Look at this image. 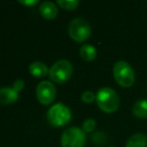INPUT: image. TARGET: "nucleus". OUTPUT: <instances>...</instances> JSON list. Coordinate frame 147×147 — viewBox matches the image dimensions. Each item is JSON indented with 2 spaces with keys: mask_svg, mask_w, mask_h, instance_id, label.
I'll use <instances>...</instances> for the list:
<instances>
[{
  "mask_svg": "<svg viewBox=\"0 0 147 147\" xmlns=\"http://www.w3.org/2000/svg\"><path fill=\"white\" fill-rule=\"evenodd\" d=\"M96 102L99 109L107 114H112L119 108V96L112 88L103 87L97 92Z\"/></svg>",
  "mask_w": 147,
  "mask_h": 147,
  "instance_id": "1",
  "label": "nucleus"
},
{
  "mask_svg": "<svg viewBox=\"0 0 147 147\" xmlns=\"http://www.w3.org/2000/svg\"><path fill=\"white\" fill-rule=\"evenodd\" d=\"M113 77L119 86L129 88L134 84L135 75L132 67L124 61H119L113 66Z\"/></svg>",
  "mask_w": 147,
  "mask_h": 147,
  "instance_id": "2",
  "label": "nucleus"
},
{
  "mask_svg": "<svg viewBox=\"0 0 147 147\" xmlns=\"http://www.w3.org/2000/svg\"><path fill=\"white\" fill-rule=\"evenodd\" d=\"M68 34L73 40L83 42L91 36V26L84 18H74L68 25Z\"/></svg>",
  "mask_w": 147,
  "mask_h": 147,
  "instance_id": "3",
  "label": "nucleus"
},
{
  "mask_svg": "<svg viewBox=\"0 0 147 147\" xmlns=\"http://www.w3.org/2000/svg\"><path fill=\"white\" fill-rule=\"evenodd\" d=\"M73 73L72 64L67 59H59L49 70V77L56 83H65L71 78Z\"/></svg>",
  "mask_w": 147,
  "mask_h": 147,
  "instance_id": "4",
  "label": "nucleus"
},
{
  "mask_svg": "<svg viewBox=\"0 0 147 147\" xmlns=\"http://www.w3.org/2000/svg\"><path fill=\"white\" fill-rule=\"evenodd\" d=\"M86 141L85 132L78 127H70L62 133V147H84Z\"/></svg>",
  "mask_w": 147,
  "mask_h": 147,
  "instance_id": "5",
  "label": "nucleus"
},
{
  "mask_svg": "<svg viewBox=\"0 0 147 147\" xmlns=\"http://www.w3.org/2000/svg\"><path fill=\"white\" fill-rule=\"evenodd\" d=\"M49 122L54 126H64L71 119V112L64 104L58 103L51 107L47 112Z\"/></svg>",
  "mask_w": 147,
  "mask_h": 147,
  "instance_id": "6",
  "label": "nucleus"
},
{
  "mask_svg": "<svg viewBox=\"0 0 147 147\" xmlns=\"http://www.w3.org/2000/svg\"><path fill=\"white\" fill-rule=\"evenodd\" d=\"M56 96V88L49 81H42L36 88V97L43 105H49Z\"/></svg>",
  "mask_w": 147,
  "mask_h": 147,
  "instance_id": "7",
  "label": "nucleus"
},
{
  "mask_svg": "<svg viewBox=\"0 0 147 147\" xmlns=\"http://www.w3.org/2000/svg\"><path fill=\"white\" fill-rule=\"evenodd\" d=\"M39 12L46 19H53L58 14V8L53 2L44 1L39 5Z\"/></svg>",
  "mask_w": 147,
  "mask_h": 147,
  "instance_id": "8",
  "label": "nucleus"
},
{
  "mask_svg": "<svg viewBox=\"0 0 147 147\" xmlns=\"http://www.w3.org/2000/svg\"><path fill=\"white\" fill-rule=\"evenodd\" d=\"M18 99V93L10 87H3L0 89V104L9 105Z\"/></svg>",
  "mask_w": 147,
  "mask_h": 147,
  "instance_id": "9",
  "label": "nucleus"
},
{
  "mask_svg": "<svg viewBox=\"0 0 147 147\" xmlns=\"http://www.w3.org/2000/svg\"><path fill=\"white\" fill-rule=\"evenodd\" d=\"M29 73L34 77L41 78V77L46 76L47 73H49L48 68L42 62H33L29 66Z\"/></svg>",
  "mask_w": 147,
  "mask_h": 147,
  "instance_id": "10",
  "label": "nucleus"
},
{
  "mask_svg": "<svg viewBox=\"0 0 147 147\" xmlns=\"http://www.w3.org/2000/svg\"><path fill=\"white\" fill-rule=\"evenodd\" d=\"M80 57L86 62H92L96 59L97 51L93 45L91 44H83L80 47Z\"/></svg>",
  "mask_w": 147,
  "mask_h": 147,
  "instance_id": "11",
  "label": "nucleus"
},
{
  "mask_svg": "<svg viewBox=\"0 0 147 147\" xmlns=\"http://www.w3.org/2000/svg\"><path fill=\"white\" fill-rule=\"evenodd\" d=\"M125 147H147V138L144 134L136 133L128 139Z\"/></svg>",
  "mask_w": 147,
  "mask_h": 147,
  "instance_id": "12",
  "label": "nucleus"
},
{
  "mask_svg": "<svg viewBox=\"0 0 147 147\" xmlns=\"http://www.w3.org/2000/svg\"><path fill=\"white\" fill-rule=\"evenodd\" d=\"M134 116L139 119H146L147 118V100H139L133 105L132 108Z\"/></svg>",
  "mask_w": 147,
  "mask_h": 147,
  "instance_id": "13",
  "label": "nucleus"
},
{
  "mask_svg": "<svg viewBox=\"0 0 147 147\" xmlns=\"http://www.w3.org/2000/svg\"><path fill=\"white\" fill-rule=\"evenodd\" d=\"M57 4L63 9L74 10L79 5V1H77V0H58Z\"/></svg>",
  "mask_w": 147,
  "mask_h": 147,
  "instance_id": "14",
  "label": "nucleus"
},
{
  "mask_svg": "<svg viewBox=\"0 0 147 147\" xmlns=\"http://www.w3.org/2000/svg\"><path fill=\"white\" fill-rule=\"evenodd\" d=\"M95 128H96V122H95V120L92 119V118L86 119L85 121L83 122V124H82V130H83L84 132H87V133L94 131Z\"/></svg>",
  "mask_w": 147,
  "mask_h": 147,
  "instance_id": "15",
  "label": "nucleus"
},
{
  "mask_svg": "<svg viewBox=\"0 0 147 147\" xmlns=\"http://www.w3.org/2000/svg\"><path fill=\"white\" fill-rule=\"evenodd\" d=\"M81 100L85 103H92L94 100H96V95H94L90 91H85V92L82 93Z\"/></svg>",
  "mask_w": 147,
  "mask_h": 147,
  "instance_id": "16",
  "label": "nucleus"
},
{
  "mask_svg": "<svg viewBox=\"0 0 147 147\" xmlns=\"http://www.w3.org/2000/svg\"><path fill=\"white\" fill-rule=\"evenodd\" d=\"M24 86H25V84H24L23 80H20V79H18V80H16L15 82H14L12 88H13L17 93H19L20 91H22L24 89Z\"/></svg>",
  "mask_w": 147,
  "mask_h": 147,
  "instance_id": "17",
  "label": "nucleus"
},
{
  "mask_svg": "<svg viewBox=\"0 0 147 147\" xmlns=\"http://www.w3.org/2000/svg\"><path fill=\"white\" fill-rule=\"evenodd\" d=\"M19 3L24 4V5H34V4L37 3L36 0H30V1H22V0H19Z\"/></svg>",
  "mask_w": 147,
  "mask_h": 147,
  "instance_id": "18",
  "label": "nucleus"
},
{
  "mask_svg": "<svg viewBox=\"0 0 147 147\" xmlns=\"http://www.w3.org/2000/svg\"><path fill=\"white\" fill-rule=\"evenodd\" d=\"M109 147H114V146H109Z\"/></svg>",
  "mask_w": 147,
  "mask_h": 147,
  "instance_id": "19",
  "label": "nucleus"
},
{
  "mask_svg": "<svg viewBox=\"0 0 147 147\" xmlns=\"http://www.w3.org/2000/svg\"><path fill=\"white\" fill-rule=\"evenodd\" d=\"M146 138H147V135H146Z\"/></svg>",
  "mask_w": 147,
  "mask_h": 147,
  "instance_id": "20",
  "label": "nucleus"
}]
</instances>
